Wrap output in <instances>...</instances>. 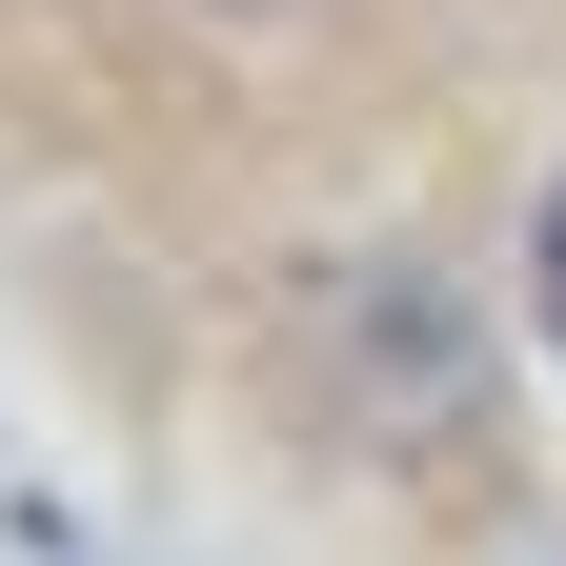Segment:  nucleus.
I'll return each instance as SVG.
<instances>
[{"label":"nucleus","mask_w":566,"mask_h":566,"mask_svg":"<svg viewBox=\"0 0 566 566\" xmlns=\"http://www.w3.org/2000/svg\"><path fill=\"white\" fill-rule=\"evenodd\" d=\"M526 283H546V344H566V182H546V243H526Z\"/></svg>","instance_id":"1"}]
</instances>
